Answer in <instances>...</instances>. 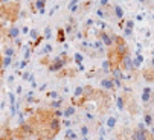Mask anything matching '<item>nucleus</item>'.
Wrapping results in <instances>:
<instances>
[{"instance_id": "32", "label": "nucleus", "mask_w": 154, "mask_h": 140, "mask_svg": "<svg viewBox=\"0 0 154 140\" xmlns=\"http://www.w3.org/2000/svg\"><path fill=\"white\" fill-rule=\"evenodd\" d=\"M96 15H98L101 20H104V18H108V17H107V12H105V9H102V8H96Z\"/></svg>"}, {"instance_id": "9", "label": "nucleus", "mask_w": 154, "mask_h": 140, "mask_svg": "<svg viewBox=\"0 0 154 140\" xmlns=\"http://www.w3.org/2000/svg\"><path fill=\"white\" fill-rule=\"evenodd\" d=\"M18 35H20V28H18V26H15V25L9 26V29L5 32V38H6V40H9V41L17 40V38H18Z\"/></svg>"}, {"instance_id": "54", "label": "nucleus", "mask_w": 154, "mask_h": 140, "mask_svg": "<svg viewBox=\"0 0 154 140\" xmlns=\"http://www.w3.org/2000/svg\"><path fill=\"white\" fill-rule=\"evenodd\" d=\"M15 2H17V3H18V2H20V0H15Z\"/></svg>"}, {"instance_id": "51", "label": "nucleus", "mask_w": 154, "mask_h": 140, "mask_svg": "<svg viewBox=\"0 0 154 140\" xmlns=\"http://www.w3.org/2000/svg\"><path fill=\"white\" fill-rule=\"evenodd\" d=\"M151 67H152V68H154V56H152V58H151Z\"/></svg>"}, {"instance_id": "18", "label": "nucleus", "mask_w": 154, "mask_h": 140, "mask_svg": "<svg viewBox=\"0 0 154 140\" xmlns=\"http://www.w3.org/2000/svg\"><path fill=\"white\" fill-rule=\"evenodd\" d=\"M78 8H79V0H70L69 5H67V11L72 12V14L78 12Z\"/></svg>"}, {"instance_id": "42", "label": "nucleus", "mask_w": 154, "mask_h": 140, "mask_svg": "<svg viewBox=\"0 0 154 140\" xmlns=\"http://www.w3.org/2000/svg\"><path fill=\"white\" fill-rule=\"evenodd\" d=\"M63 125H64V126H67V128H70L72 122H70L69 119H66V120H63V122H61V126H63Z\"/></svg>"}, {"instance_id": "8", "label": "nucleus", "mask_w": 154, "mask_h": 140, "mask_svg": "<svg viewBox=\"0 0 154 140\" xmlns=\"http://www.w3.org/2000/svg\"><path fill=\"white\" fill-rule=\"evenodd\" d=\"M124 35L127 38H131L133 37V32H134V18H125V25H124Z\"/></svg>"}, {"instance_id": "46", "label": "nucleus", "mask_w": 154, "mask_h": 140, "mask_svg": "<svg viewBox=\"0 0 154 140\" xmlns=\"http://www.w3.org/2000/svg\"><path fill=\"white\" fill-rule=\"evenodd\" d=\"M29 31H31V28H28V26L21 28V34H29Z\"/></svg>"}, {"instance_id": "7", "label": "nucleus", "mask_w": 154, "mask_h": 140, "mask_svg": "<svg viewBox=\"0 0 154 140\" xmlns=\"http://www.w3.org/2000/svg\"><path fill=\"white\" fill-rule=\"evenodd\" d=\"M99 85H101V90L102 91H115V82H113V78L112 76H102L101 81H99Z\"/></svg>"}, {"instance_id": "10", "label": "nucleus", "mask_w": 154, "mask_h": 140, "mask_svg": "<svg viewBox=\"0 0 154 140\" xmlns=\"http://www.w3.org/2000/svg\"><path fill=\"white\" fill-rule=\"evenodd\" d=\"M112 12H113V17H115V18H118V20H122V18H125L124 8H122L119 3H113V5H112Z\"/></svg>"}, {"instance_id": "22", "label": "nucleus", "mask_w": 154, "mask_h": 140, "mask_svg": "<svg viewBox=\"0 0 154 140\" xmlns=\"http://www.w3.org/2000/svg\"><path fill=\"white\" fill-rule=\"evenodd\" d=\"M142 62H143V56H142V53H140V52H137V53L134 55V58H133V64H134V67L139 70V68H140V65H142Z\"/></svg>"}, {"instance_id": "14", "label": "nucleus", "mask_w": 154, "mask_h": 140, "mask_svg": "<svg viewBox=\"0 0 154 140\" xmlns=\"http://www.w3.org/2000/svg\"><path fill=\"white\" fill-rule=\"evenodd\" d=\"M143 125L145 126H152V111H149L148 108H145V111H143Z\"/></svg>"}, {"instance_id": "47", "label": "nucleus", "mask_w": 154, "mask_h": 140, "mask_svg": "<svg viewBox=\"0 0 154 140\" xmlns=\"http://www.w3.org/2000/svg\"><path fill=\"white\" fill-rule=\"evenodd\" d=\"M14 79H15V76H14V75H12V76H9V78H8V84L11 85V84L14 82Z\"/></svg>"}, {"instance_id": "15", "label": "nucleus", "mask_w": 154, "mask_h": 140, "mask_svg": "<svg viewBox=\"0 0 154 140\" xmlns=\"http://www.w3.org/2000/svg\"><path fill=\"white\" fill-rule=\"evenodd\" d=\"M105 126H107L108 131L115 129V128L118 126V117H116V116H108L107 120H105Z\"/></svg>"}, {"instance_id": "2", "label": "nucleus", "mask_w": 154, "mask_h": 140, "mask_svg": "<svg viewBox=\"0 0 154 140\" xmlns=\"http://www.w3.org/2000/svg\"><path fill=\"white\" fill-rule=\"evenodd\" d=\"M32 135H35V128L31 122H23L20 123L15 129H12V137L15 140H29Z\"/></svg>"}, {"instance_id": "34", "label": "nucleus", "mask_w": 154, "mask_h": 140, "mask_svg": "<svg viewBox=\"0 0 154 140\" xmlns=\"http://www.w3.org/2000/svg\"><path fill=\"white\" fill-rule=\"evenodd\" d=\"M49 62H51V55H45V56L40 58V64H41V65H46V67H48Z\"/></svg>"}, {"instance_id": "44", "label": "nucleus", "mask_w": 154, "mask_h": 140, "mask_svg": "<svg viewBox=\"0 0 154 140\" xmlns=\"http://www.w3.org/2000/svg\"><path fill=\"white\" fill-rule=\"evenodd\" d=\"M58 9H60V6H58V5H55V6L49 11V15H54V14H55V11H58Z\"/></svg>"}, {"instance_id": "1", "label": "nucleus", "mask_w": 154, "mask_h": 140, "mask_svg": "<svg viewBox=\"0 0 154 140\" xmlns=\"http://www.w3.org/2000/svg\"><path fill=\"white\" fill-rule=\"evenodd\" d=\"M70 61H72V58L69 56L67 52H61L58 56L51 58V62L48 64V70L52 72V73H58L60 70H63L64 67H67L70 64Z\"/></svg>"}, {"instance_id": "30", "label": "nucleus", "mask_w": 154, "mask_h": 140, "mask_svg": "<svg viewBox=\"0 0 154 140\" xmlns=\"http://www.w3.org/2000/svg\"><path fill=\"white\" fill-rule=\"evenodd\" d=\"M46 98H49V99H60V95H58V91L57 90H52V91H48L46 93Z\"/></svg>"}, {"instance_id": "21", "label": "nucleus", "mask_w": 154, "mask_h": 140, "mask_svg": "<svg viewBox=\"0 0 154 140\" xmlns=\"http://www.w3.org/2000/svg\"><path fill=\"white\" fill-rule=\"evenodd\" d=\"M3 56H9V58H14L15 56V47H14V46H5Z\"/></svg>"}, {"instance_id": "37", "label": "nucleus", "mask_w": 154, "mask_h": 140, "mask_svg": "<svg viewBox=\"0 0 154 140\" xmlns=\"http://www.w3.org/2000/svg\"><path fill=\"white\" fill-rule=\"evenodd\" d=\"M31 52H32V49H31V46H26V49H25V58H23V59H28V61H29Z\"/></svg>"}, {"instance_id": "48", "label": "nucleus", "mask_w": 154, "mask_h": 140, "mask_svg": "<svg viewBox=\"0 0 154 140\" xmlns=\"http://www.w3.org/2000/svg\"><path fill=\"white\" fill-rule=\"evenodd\" d=\"M31 84H32V88H37V82H35V81H34V79H32V81H31Z\"/></svg>"}, {"instance_id": "36", "label": "nucleus", "mask_w": 154, "mask_h": 140, "mask_svg": "<svg viewBox=\"0 0 154 140\" xmlns=\"http://www.w3.org/2000/svg\"><path fill=\"white\" fill-rule=\"evenodd\" d=\"M52 116L57 119H61L63 117V110H52Z\"/></svg>"}, {"instance_id": "4", "label": "nucleus", "mask_w": 154, "mask_h": 140, "mask_svg": "<svg viewBox=\"0 0 154 140\" xmlns=\"http://www.w3.org/2000/svg\"><path fill=\"white\" fill-rule=\"evenodd\" d=\"M95 35L98 38V41L102 43V46L105 49L113 47V32L108 31V29H98L95 31Z\"/></svg>"}, {"instance_id": "16", "label": "nucleus", "mask_w": 154, "mask_h": 140, "mask_svg": "<svg viewBox=\"0 0 154 140\" xmlns=\"http://www.w3.org/2000/svg\"><path fill=\"white\" fill-rule=\"evenodd\" d=\"M63 105H64V101L63 99H54V101L49 102V108L51 110H61Z\"/></svg>"}, {"instance_id": "17", "label": "nucleus", "mask_w": 154, "mask_h": 140, "mask_svg": "<svg viewBox=\"0 0 154 140\" xmlns=\"http://www.w3.org/2000/svg\"><path fill=\"white\" fill-rule=\"evenodd\" d=\"M34 3L38 9V14H45L46 12V0H34Z\"/></svg>"}, {"instance_id": "24", "label": "nucleus", "mask_w": 154, "mask_h": 140, "mask_svg": "<svg viewBox=\"0 0 154 140\" xmlns=\"http://www.w3.org/2000/svg\"><path fill=\"white\" fill-rule=\"evenodd\" d=\"M26 104H34V102H38V99H35V96H34V91L31 90L28 95H26Z\"/></svg>"}, {"instance_id": "50", "label": "nucleus", "mask_w": 154, "mask_h": 140, "mask_svg": "<svg viewBox=\"0 0 154 140\" xmlns=\"http://www.w3.org/2000/svg\"><path fill=\"white\" fill-rule=\"evenodd\" d=\"M136 18H137V20H143V15H142V14H139V15H136Z\"/></svg>"}, {"instance_id": "31", "label": "nucleus", "mask_w": 154, "mask_h": 140, "mask_svg": "<svg viewBox=\"0 0 154 140\" xmlns=\"http://www.w3.org/2000/svg\"><path fill=\"white\" fill-rule=\"evenodd\" d=\"M79 131H81V137H89V126L87 125H81L79 126Z\"/></svg>"}, {"instance_id": "12", "label": "nucleus", "mask_w": 154, "mask_h": 140, "mask_svg": "<svg viewBox=\"0 0 154 140\" xmlns=\"http://www.w3.org/2000/svg\"><path fill=\"white\" fill-rule=\"evenodd\" d=\"M76 114V107H73L72 104H69V105H66L64 108H63V116L64 117H73V116Z\"/></svg>"}, {"instance_id": "28", "label": "nucleus", "mask_w": 154, "mask_h": 140, "mask_svg": "<svg viewBox=\"0 0 154 140\" xmlns=\"http://www.w3.org/2000/svg\"><path fill=\"white\" fill-rule=\"evenodd\" d=\"M52 50H54V46H52L51 43H46L45 47H43V53H45V55H51Z\"/></svg>"}, {"instance_id": "52", "label": "nucleus", "mask_w": 154, "mask_h": 140, "mask_svg": "<svg viewBox=\"0 0 154 140\" xmlns=\"http://www.w3.org/2000/svg\"><path fill=\"white\" fill-rule=\"evenodd\" d=\"M2 32H3V28H2V23H0V35H2Z\"/></svg>"}, {"instance_id": "13", "label": "nucleus", "mask_w": 154, "mask_h": 140, "mask_svg": "<svg viewBox=\"0 0 154 140\" xmlns=\"http://www.w3.org/2000/svg\"><path fill=\"white\" fill-rule=\"evenodd\" d=\"M142 78H143L146 82H154V68H152V67L143 68V70H142Z\"/></svg>"}, {"instance_id": "26", "label": "nucleus", "mask_w": 154, "mask_h": 140, "mask_svg": "<svg viewBox=\"0 0 154 140\" xmlns=\"http://www.w3.org/2000/svg\"><path fill=\"white\" fill-rule=\"evenodd\" d=\"M41 35L45 37V40H51V38H52V28H51V26H46V28H45V32H43Z\"/></svg>"}, {"instance_id": "39", "label": "nucleus", "mask_w": 154, "mask_h": 140, "mask_svg": "<svg viewBox=\"0 0 154 140\" xmlns=\"http://www.w3.org/2000/svg\"><path fill=\"white\" fill-rule=\"evenodd\" d=\"M21 76H23V79H25V81H32V79H34V75H31L29 72H25Z\"/></svg>"}, {"instance_id": "33", "label": "nucleus", "mask_w": 154, "mask_h": 140, "mask_svg": "<svg viewBox=\"0 0 154 140\" xmlns=\"http://www.w3.org/2000/svg\"><path fill=\"white\" fill-rule=\"evenodd\" d=\"M2 64H3V68L11 67V64H12V58H9V56H3V58H2Z\"/></svg>"}, {"instance_id": "35", "label": "nucleus", "mask_w": 154, "mask_h": 140, "mask_svg": "<svg viewBox=\"0 0 154 140\" xmlns=\"http://www.w3.org/2000/svg\"><path fill=\"white\" fill-rule=\"evenodd\" d=\"M110 0H99V8H102V9H107V8H110Z\"/></svg>"}, {"instance_id": "45", "label": "nucleus", "mask_w": 154, "mask_h": 140, "mask_svg": "<svg viewBox=\"0 0 154 140\" xmlns=\"http://www.w3.org/2000/svg\"><path fill=\"white\" fill-rule=\"evenodd\" d=\"M14 43H15V46H17V49H20V47H21V46H23V44H21V40H20V38H17V40H14Z\"/></svg>"}, {"instance_id": "55", "label": "nucleus", "mask_w": 154, "mask_h": 140, "mask_svg": "<svg viewBox=\"0 0 154 140\" xmlns=\"http://www.w3.org/2000/svg\"><path fill=\"white\" fill-rule=\"evenodd\" d=\"M152 56H154V50H152Z\"/></svg>"}, {"instance_id": "19", "label": "nucleus", "mask_w": 154, "mask_h": 140, "mask_svg": "<svg viewBox=\"0 0 154 140\" xmlns=\"http://www.w3.org/2000/svg\"><path fill=\"white\" fill-rule=\"evenodd\" d=\"M67 40V35L64 32V28H58L57 29V43H64Z\"/></svg>"}, {"instance_id": "38", "label": "nucleus", "mask_w": 154, "mask_h": 140, "mask_svg": "<svg viewBox=\"0 0 154 140\" xmlns=\"http://www.w3.org/2000/svg\"><path fill=\"white\" fill-rule=\"evenodd\" d=\"M98 72H99V70H96V68H92V70H89V72L85 73V76H87V78H92V76H95Z\"/></svg>"}, {"instance_id": "6", "label": "nucleus", "mask_w": 154, "mask_h": 140, "mask_svg": "<svg viewBox=\"0 0 154 140\" xmlns=\"http://www.w3.org/2000/svg\"><path fill=\"white\" fill-rule=\"evenodd\" d=\"M78 76V70L73 68V67H64L63 70H60V72L57 73V78L58 79H64V78H70V79H75Z\"/></svg>"}, {"instance_id": "40", "label": "nucleus", "mask_w": 154, "mask_h": 140, "mask_svg": "<svg viewBox=\"0 0 154 140\" xmlns=\"http://www.w3.org/2000/svg\"><path fill=\"white\" fill-rule=\"evenodd\" d=\"M29 11H31L32 14H38V9H37V6H35V3H34V2H31V3H29Z\"/></svg>"}, {"instance_id": "20", "label": "nucleus", "mask_w": 154, "mask_h": 140, "mask_svg": "<svg viewBox=\"0 0 154 140\" xmlns=\"http://www.w3.org/2000/svg\"><path fill=\"white\" fill-rule=\"evenodd\" d=\"M116 107H118L119 111H124L125 110V98H124L122 93H121V95H118V98H116Z\"/></svg>"}, {"instance_id": "27", "label": "nucleus", "mask_w": 154, "mask_h": 140, "mask_svg": "<svg viewBox=\"0 0 154 140\" xmlns=\"http://www.w3.org/2000/svg\"><path fill=\"white\" fill-rule=\"evenodd\" d=\"M81 96H82V85H78V87L75 88V91H73L72 99H78V98H81Z\"/></svg>"}, {"instance_id": "53", "label": "nucleus", "mask_w": 154, "mask_h": 140, "mask_svg": "<svg viewBox=\"0 0 154 140\" xmlns=\"http://www.w3.org/2000/svg\"><path fill=\"white\" fill-rule=\"evenodd\" d=\"M31 2H34V0H28V3H31Z\"/></svg>"}, {"instance_id": "3", "label": "nucleus", "mask_w": 154, "mask_h": 140, "mask_svg": "<svg viewBox=\"0 0 154 140\" xmlns=\"http://www.w3.org/2000/svg\"><path fill=\"white\" fill-rule=\"evenodd\" d=\"M130 140H154V135H152L151 131L140 122V123H137V126H136L133 131H131Z\"/></svg>"}, {"instance_id": "5", "label": "nucleus", "mask_w": 154, "mask_h": 140, "mask_svg": "<svg viewBox=\"0 0 154 140\" xmlns=\"http://www.w3.org/2000/svg\"><path fill=\"white\" fill-rule=\"evenodd\" d=\"M140 101H142V105L145 108L149 107L151 102H154V90L151 87H145L142 90V96H140Z\"/></svg>"}, {"instance_id": "29", "label": "nucleus", "mask_w": 154, "mask_h": 140, "mask_svg": "<svg viewBox=\"0 0 154 140\" xmlns=\"http://www.w3.org/2000/svg\"><path fill=\"white\" fill-rule=\"evenodd\" d=\"M40 35H41V34H40V32H38V29H35V28H32V29L29 31V37H31V40H32V41H35Z\"/></svg>"}, {"instance_id": "25", "label": "nucleus", "mask_w": 154, "mask_h": 140, "mask_svg": "<svg viewBox=\"0 0 154 140\" xmlns=\"http://www.w3.org/2000/svg\"><path fill=\"white\" fill-rule=\"evenodd\" d=\"M82 59H84V56H82L81 52H76V53L73 55V61H75L76 65H81V64H82Z\"/></svg>"}, {"instance_id": "11", "label": "nucleus", "mask_w": 154, "mask_h": 140, "mask_svg": "<svg viewBox=\"0 0 154 140\" xmlns=\"http://www.w3.org/2000/svg\"><path fill=\"white\" fill-rule=\"evenodd\" d=\"M92 5H93V0H85V2H79V8H78V12L82 15V14H87L90 9H92Z\"/></svg>"}, {"instance_id": "49", "label": "nucleus", "mask_w": 154, "mask_h": 140, "mask_svg": "<svg viewBox=\"0 0 154 140\" xmlns=\"http://www.w3.org/2000/svg\"><path fill=\"white\" fill-rule=\"evenodd\" d=\"M21 90H23V88H21V87L18 85V87H17V93H18V95H21Z\"/></svg>"}, {"instance_id": "41", "label": "nucleus", "mask_w": 154, "mask_h": 140, "mask_svg": "<svg viewBox=\"0 0 154 140\" xmlns=\"http://www.w3.org/2000/svg\"><path fill=\"white\" fill-rule=\"evenodd\" d=\"M28 62H29L28 59H21V61L18 62V70H21V68H25V67L28 65Z\"/></svg>"}, {"instance_id": "23", "label": "nucleus", "mask_w": 154, "mask_h": 140, "mask_svg": "<svg viewBox=\"0 0 154 140\" xmlns=\"http://www.w3.org/2000/svg\"><path fill=\"white\" fill-rule=\"evenodd\" d=\"M64 137H66V140H76V138H78V134H76L72 128H67V129H66Z\"/></svg>"}, {"instance_id": "43", "label": "nucleus", "mask_w": 154, "mask_h": 140, "mask_svg": "<svg viewBox=\"0 0 154 140\" xmlns=\"http://www.w3.org/2000/svg\"><path fill=\"white\" fill-rule=\"evenodd\" d=\"M124 25H125V18H122V20H119V21H118L119 29H124Z\"/></svg>"}]
</instances>
